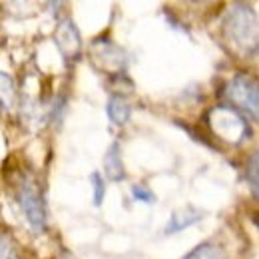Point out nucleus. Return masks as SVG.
Instances as JSON below:
<instances>
[{
  "mask_svg": "<svg viewBox=\"0 0 259 259\" xmlns=\"http://www.w3.org/2000/svg\"><path fill=\"white\" fill-rule=\"evenodd\" d=\"M184 259H229V257H227V253L220 245H215L211 241H205V243L197 245L195 249H192Z\"/></svg>",
  "mask_w": 259,
  "mask_h": 259,
  "instance_id": "nucleus-10",
  "label": "nucleus"
},
{
  "mask_svg": "<svg viewBox=\"0 0 259 259\" xmlns=\"http://www.w3.org/2000/svg\"><path fill=\"white\" fill-rule=\"evenodd\" d=\"M56 46L60 50V54L64 56L66 60H76L80 56V50H82V36L78 32L76 24L70 20V18H64L58 28H56Z\"/></svg>",
  "mask_w": 259,
  "mask_h": 259,
  "instance_id": "nucleus-5",
  "label": "nucleus"
},
{
  "mask_svg": "<svg viewBox=\"0 0 259 259\" xmlns=\"http://www.w3.org/2000/svg\"><path fill=\"white\" fill-rule=\"evenodd\" d=\"M222 32L226 42L237 54H251L257 50V14L249 4H233L224 16Z\"/></svg>",
  "mask_w": 259,
  "mask_h": 259,
  "instance_id": "nucleus-1",
  "label": "nucleus"
},
{
  "mask_svg": "<svg viewBox=\"0 0 259 259\" xmlns=\"http://www.w3.org/2000/svg\"><path fill=\"white\" fill-rule=\"evenodd\" d=\"M205 126L213 138H218L220 142L229 144V146H241L251 136L247 120L229 106H215L207 110Z\"/></svg>",
  "mask_w": 259,
  "mask_h": 259,
  "instance_id": "nucleus-2",
  "label": "nucleus"
},
{
  "mask_svg": "<svg viewBox=\"0 0 259 259\" xmlns=\"http://www.w3.org/2000/svg\"><path fill=\"white\" fill-rule=\"evenodd\" d=\"M14 195L28 220V226L34 231H44L46 229V203H44V195L40 192L38 182L32 176L22 174L14 182Z\"/></svg>",
  "mask_w": 259,
  "mask_h": 259,
  "instance_id": "nucleus-3",
  "label": "nucleus"
},
{
  "mask_svg": "<svg viewBox=\"0 0 259 259\" xmlns=\"http://www.w3.org/2000/svg\"><path fill=\"white\" fill-rule=\"evenodd\" d=\"M16 102H18L16 82L12 80V76H8L6 72L0 70V108L10 112L16 108Z\"/></svg>",
  "mask_w": 259,
  "mask_h": 259,
  "instance_id": "nucleus-9",
  "label": "nucleus"
},
{
  "mask_svg": "<svg viewBox=\"0 0 259 259\" xmlns=\"http://www.w3.org/2000/svg\"><path fill=\"white\" fill-rule=\"evenodd\" d=\"M222 96L229 102V108L235 112H243L257 120L259 114V92H257V80L247 74H237L229 78L222 90Z\"/></svg>",
  "mask_w": 259,
  "mask_h": 259,
  "instance_id": "nucleus-4",
  "label": "nucleus"
},
{
  "mask_svg": "<svg viewBox=\"0 0 259 259\" xmlns=\"http://www.w3.org/2000/svg\"><path fill=\"white\" fill-rule=\"evenodd\" d=\"M104 171H106V178L112 180V182H122L126 178V167H124V162H122V150H120V144L118 142H114L106 150Z\"/></svg>",
  "mask_w": 259,
  "mask_h": 259,
  "instance_id": "nucleus-7",
  "label": "nucleus"
},
{
  "mask_svg": "<svg viewBox=\"0 0 259 259\" xmlns=\"http://www.w3.org/2000/svg\"><path fill=\"white\" fill-rule=\"evenodd\" d=\"M0 259H22L14 241L8 239L6 235H0Z\"/></svg>",
  "mask_w": 259,
  "mask_h": 259,
  "instance_id": "nucleus-12",
  "label": "nucleus"
},
{
  "mask_svg": "<svg viewBox=\"0 0 259 259\" xmlns=\"http://www.w3.org/2000/svg\"><path fill=\"white\" fill-rule=\"evenodd\" d=\"M132 195H134L136 201H142V203H148V205L156 203V194L152 190H148L146 186H134L132 188Z\"/></svg>",
  "mask_w": 259,
  "mask_h": 259,
  "instance_id": "nucleus-13",
  "label": "nucleus"
},
{
  "mask_svg": "<svg viewBox=\"0 0 259 259\" xmlns=\"http://www.w3.org/2000/svg\"><path fill=\"white\" fill-rule=\"evenodd\" d=\"M90 184H92V190H94V205H102V201L106 197V180L102 178L100 171H94L90 176Z\"/></svg>",
  "mask_w": 259,
  "mask_h": 259,
  "instance_id": "nucleus-11",
  "label": "nucleus"
},
{
  "mask_svg": "<svg viewBox=\"0 0 259 259\" xmlns=\"http://www.w3.org/2000/svg\"><path fill=\"white\" fill-rule=\"evenodd\" d=\"M106 114L112 124L124 126V124H128L130 116H132V106L124 96L114 94V96H110L108 104H106Z\"/></svg>",
  "mask_w": 259,
  "mask_h": 259,
  "instance_id": "nucleus-8",
  "label": "nucleus"
},
{
  "mask_svg": "<svg viewBox=\"0 0 259 259\" xmlns=\"http://www.w3.org/2000/svg\"><path fill=\"white\" fill-rule=\"evenodd\" d=\"M257 154H253L251 156V162L247 163V180H251L249 182V186H251V192H253V197H257Z\"/></svg>",
  "mask_w": 259,
  "mask_h": 259,
  "instance_id": "nucleus-14",
  "label": "nucleus"
},
{
  "mask_svg": "<svg viewBox=\"0 0 259 259\" xmlns=\"http://www.w3.org/2000/svg\"><path fill=\"white\" fill-rule=\"evenodd\" d=\"M203 218V213L199 209H195L194 205H188V207H182V209H176L171 215H169V222L165 226V235H171V233H178V231H184L186 227H192L194 224H197L199 220Z\"/></svg>",
  "mask_w": 259,
  "mask_h": 259,
  "instance_id": "nucleus-6",
  "label": "nucleus"
}]
</instances>
